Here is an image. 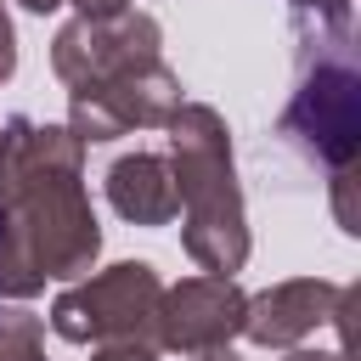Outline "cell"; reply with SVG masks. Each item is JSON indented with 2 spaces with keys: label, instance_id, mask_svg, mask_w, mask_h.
<instances>
[{
  "label": "cell",
  "instance_id": "6da1fadb",
  "mask_svg": "<svg viewBox=\"0 0 361 361\" xmlns=\"http://www.w3.org/2000/svg\"><path fill=\"white\" fill-rule=\"evenodd\" d=\"M113 197L135 220H164L169 214V180H164V169L152 158H124L113 169Z\"/></svg>",
  "mask_w": 361,
  "mask_h": 361
},
{
  "label": "cell",
  "instance_id": "7a4b0ae2",
  "mask_svg": "<svg viewBox=\"0 0 361 361\" xmlns=\"http://www.w3.org/2000/svg\"><path fill=\"white\" fill-rule=\"evenodd\" d=\"M11 73V28H6V17H0V79Z\"/></svg>",
  "mask_w": 361,
  "mask_h": 361
},
{
  "label": "cell",
  "instance_id": "3957f363",
  "mask_svg": "<svg viewBox=\"0 0 361 361\" xmlns=\"http://www.w3.org/2000/svg\"><path fill=\"white\" fill-rule=\"evenodd\" d=\"M102 361H147V355H130V350H118V355H102Z\"/></svg>",
  "mask_w": 361,
  "mask_h": 361
},
{
  "label": "cell",
  "instance_id": "277c9868",
  "mask_svg": "<svg viewBox=\"0 0 361 361\" xmlns=\"http://www.w3.org/2000/svg\"><path fill=\"white\" fill-rule=\"evenodd\" d=\"M28 6H34V11H51V6H56V0H28Z\"/></svg>",
  "mask_w": 361,
  "mask_h": 361
}]
</instances>
